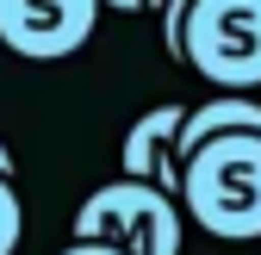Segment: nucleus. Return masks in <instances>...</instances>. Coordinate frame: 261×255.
<instances>
[{
  "mask_svg": "<svg viewBox=\"0 0 261 255\" xmlns=\"http://www.w3.org/2000/svg\"><path fill=\"white\" fill-rule=\"evenodd\" d=\"M174 206H180L205 237L255 243V237H261V137H255V131L205 137V143L180 162Z\"/></svg>",
  "mask_w": 261,
  "mask_h": 255,
  "instance_id": "1",
  "label": "nucleus"
},
{
  "mask_svg": "<svg viewBox=\"0 0 261 255\" xmlns=\"http://www.w3.org/2000/svg\"><path fill=\"white\" fill-rule=\"evenodd\" d=\"M174 62L230 93L261 87V0H193L174 38Z\"/></svg>",
  "mask_w": 261,
  "mask_h": 255,
  "instance_id": "2",
  "label": "nucleus"
},
{
  "mask_svg": "<svg viewBox=\"0 0 261 255\" xmlns=\"http://www.w3.org/2000/svg\"><path fill=\"white\" fill-rule=\"evenodd\" d=\"M75 243H106L118 255H180V206L149 181L93 187L75 212Z\"/></svg>",
  "mask_w": 261,
  "mask_h": 255,
  "instance_id": "3",
  "label": "nucleus"
},
{
  "mask_svg": "<svg viewBox=\"0 0 261 255\" xmlns=\"http://www.w3.org/2000/svg\"><path fill=\"white\" fill-rule=\"evenodd\" d=\"M93 25L100 0H0V44L25 62H62L75 56Z\"/></svg>",
  "mask_w": 261,
  "mask_h": 255,
  "instance_id": "4",
  "label": "nucleus"
},
{
  "mask_svg": "<svg viewBox=\"0 0 261 255\" xmlns=\"http://www.w3.org/2000/svg\"><path fill=\"white\" fill-rule=\"evenodd\" d=\"M174 131H180V106H149L137 124H130V131H124V143H118L124 181H149L155 193H168V199H174V187H180Z\"/></svg>",
  "mask_w": 261,
  "mask_h": 255,
  "instance_id": "5",
  "label": "nucleus"
},
{
  "mask_svg": "<svg viewBox=\"0 0 261 255\" xmlns=\"http://www.w3.org/2000/svg\"><path fill=\"white\" fill-rule=\"evenodd\" d=\"M230 131H255L261 137V100L255 93H212L193 112H180V131H174V162H187L205 137H230Z\"/></svg>",
  "mask_w": 261,
  "mask_h": 255,
  "instance_id": "6",
  "label": "nucleus"
},
{
  "mask_svg": "<svg viewBox=\"0 0 261 255\" xmlns=\"http://www.w3.org/2000/svg\"><path fill=\"white\" fill-rule=\"evenodd\" d=\"M19 237H25V206L13 193V174H0V255H13Z\"/></svg>",
  "mask_w": 261,
  "mask_h": 255,
  "instance_id": "7",
  "label": "nucleus"
},
{
  "mask_svg": "<svg viewBox=\"0 0 261 255\" xmlns=\"http://www.w3.org/2000/svg\"><path fill=\"white\" fill-rule=\"evenodd\" d=\"M143 7H155V13H162V50L174 56V38H180V19H187V7H193V0H143Z\"/></svg>",
  "mask_w": 261,
  "mask_h": 255,
  "instance_id": "8",
  "label": "nucleus"
},
{
  "mask_svg": "<svg viewBox=\"0 0 261 255\" xmlns=\"http://www.w3.org/2000/svg\"><path fill=\"white\" fill-rule=\"evenodd\" d=\"M62 255H118V249H106V243H69Z\"/></svg>",
  "mask_w": 261,
  "mask_h": 255,
  "instance_id": "9",
  "label": "nucleus"
},
{
  "mask_svg": "<svg viewBox=\"0 0 261 255\" xmlns=\"http://www.w3.org/2000/svg\"><path fill=\"white\" fill-rule=\"evenodd\" d=\"M100 7H112V13H137L143 0H100Z\"/></svg>",
  "mask_w": 261,
  "mask_h": 255,
  "instance_id": "10",
  "label": "nucleus"
},
{
  "mask_svg": "<svg viewBox=\"0 0 261 255\" xmlns=\"http://www.w3.org/2000/svg\"><path fill=\"white\" fill-rule=\"evenodd\" d=\"M0 174H13V149L7 143H0Z\"/></svg>",
  "mask_w": 261,
  "mask_h": 255,
  "instance_id": "11",
  "label": "nucleus"
}]
</instances>
